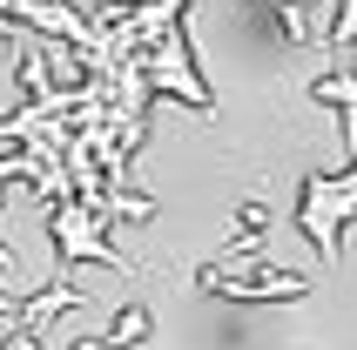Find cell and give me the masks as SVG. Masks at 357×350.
I'll list each match as a JSON object with an SVG mask.
<instances>
[{
  "mask_svg": "<svg viewBox=\"0 0 357 350\" xmlns=\"http://www.w3.org/2000/svg\"><path fill=\"white\" fill-rule=\"evenodd\" d=\"M351 215H357V162L344 175H310L303 182V236L324 250V270L337 263V236Z\"/></svg>",
  "mask_w": 357,
  "mask_h": 350,
  "instance_id": "cell-1",
  "label": "cell"
},
{
  "mask_svg": "<svg viewBox=\"0 0 357 350\" xmlns=\"http://www.w3.org/2000/svg\"><path fill=\"white\" fill-rule=\"evenodd\" d=\"M54 243H61V276L75 270V263H88V256H95V263H115L121 276L135 270V263H128V256H121L115 243L101 236V222H95L88 209H81L75 195H61V202H54Z\"/></svg>",
  "mask_w": 357,
  "mask_h": 350,
  "instance_id": "cell-2",
  "label": "cell"
},
{
  "mask_svg": "<svg viewBox=\"0 0 357 350\" xmlns=\"http://www.w3.org/2000/svg\"><path fill=\"white\" fill-rule=\"evenodd\" d=\"M202 290H216V296H243V303H263V296H310V276L277 270L270 283H236V276H222V270H202Z\"/></svg>",
  "mask_w": 357,
  "mask_h": 350,
  "instance_id": "cell-3",
  "label": "cell"
}]
</instances>
